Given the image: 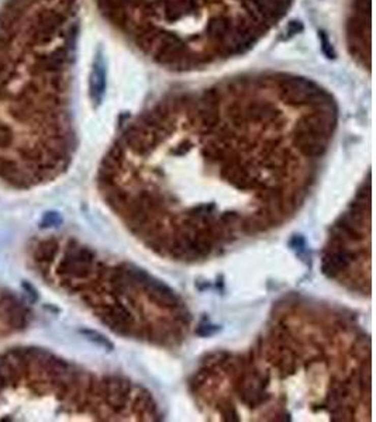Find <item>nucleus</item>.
<instances>
[{
  "instance_id": "f257e3e1",
  "label": "nucleus",
  "mask_w": 376,
  "mask_h": 422,
  "mask_svg": "<svg viewBox=\"0 0 376 422\" xmlns=\"http://www.w3.org/2000/svg\"><path fill=\"white\" fill-rule=\"evenodd\" d=\"M292 2L97 0L104 16L137 48L173 71H192L248 52Z\"/></svg>"
},
{
  "instance_id": "f03ea898",
  "label": "nucleus",
  "mask_w": 376,
  "mask_h": 422,
  "mask_svg": "<svg viewBox=\"0 0 376 422\" xmlns=\"http://www.w3.org/2000/svg\"><path fill=\"white\" fill-rule=\"evenodd\" d=\"M369 0H354L352 20L348 24V37L352 55L369 67Z\"/></svg>"
},
{
  "instance_id": "7ed1b4c3",
  "label": "nucleus",
  "mask_w": 376,
  "mask_h": 422,
  "mask_svg": "<svg viewBox=\"0 0 376 422\" xmlns=\"http://www.w3.org/2000/svg\"><path fill=\"white\" fill-rule=\"evenodd\" d=\"M96 253L86 247L69 248L58 265V275L69 280H83L93 272Z\"/></svg>"
},
{
  "instance_id": "20e7f679",
  "label": "nucleus",
  "mask_w": 376,
  "mask_h": 422,
  "mask_svg": "<svg viewBox=\"0 0 376 422\" xmlns=\"http://www.w3.org/2000/svg\"><path fill=\"white\" fill-rule=\"evenodd\" d=\"M144 290L148 293L150 300H151L152 303H155L158 307L168 308V310H175V308L179 307V304H181L179 297L176 295L175 291L170 289L169 286H166L164 282L157 280V279H154L152 276L148 279V282H147Z\"/></svg>"
},
{
  "instance_id": "39448f33",
  "label": "nucleus",
  "mask_w": 376,
  "mask_h": 422,
  "mask_svg": "<svg viewBox=\"0 0 376 422\" xmlns=\"http://www.w3.org/2000/svg\"><path fill=\"white\" fill-rule=\"evenodd\" d=\"M104 87H106V73H104V64L102 56H97L95 67H93V73L91 79V93L93 102L100 103L103 97Z\"/></svg>"
},
{
  "instance_id": "423d86ee",
  "label": "nucleus",
  "mask_w": 376,
  "mask_h": 422,
  "mask_svg": "<svg viewBox=\"0 0 376 422\" xmlns=\"http://www.w3.org/2000/svg\"><path fill=\"white\" fill-rule=\"evenodd\" d=\"M56 253H58V241L54 238H49L37 245L34 251V260L37 265L47 266L54 260Z\"/></svg>"
},
{
  "instance_id": "0eeeda50",
  "label": "nucleus",
  "mask_w": 376,
  "mask_h": 422,
  "mask_svg": "<svg viewBox=\"0 0 376 422\" xmlns=\"http://www.w3.org/2000/svg\"><path fill=\"white\" fill-rule=\"evenodd\" d=\"M82 334H83L88 339H91L92 342H95V344H97L99 346H102V348H104V349H107V350L114 349V345H113V342H110L109 339L104 337V335H102L100 332L91 331V329H83Z\"/></svg>"
},
{
  "instance_id": "6e6552de",
  "label": "nucleus",
  "mask_w": 376,
  "mask_h": 422,
  "mask_svg": "<svg viewBox=\"0 0 376 422\" xmlns=\"http://www.w3.org/2000/svg\"><path fill=\"white\" fill-rule=\"evenodd\" d=\"M289 247L296 252L298 256L300 258H306L307 255V244H306V239H304L303 235H293L289 241Z\"/></svg>"
},
{
  "instance_id": "1a4fd4ad",
  "label": "nucleus",
  "mask_w": 376,
  "mask_h": 422,
  "mask_svg": "<svg viewBox=\"0 0 376 422\" xmlns=\"http://www.w3.org/2000/svg\"><path fill=\"white\" fill-rule=\"evenodd\" d=\"M220 328L219 325H214V324H209V322H205V324H200L199 325V328L196 329V334L199 335V337H203V338H209V337H213V335H216L217 332H220Z\"/></svg>"
},
{
  "instance_id": "9d476101",
  "label": "nucleus",
  "mask_w": 376,
  "mask_h": 422,
  "mask_svg": "<svg viewBox=\"0 0 376 422\" xmlns=\"http://www.w3.org/2000/svg\"><path fill=\"white\" fill-rule=\"evenodd\" d=\"M61 223L62 218L58 213H47L43 218V227H56Z\"/></svg>"
}]
</instances>
